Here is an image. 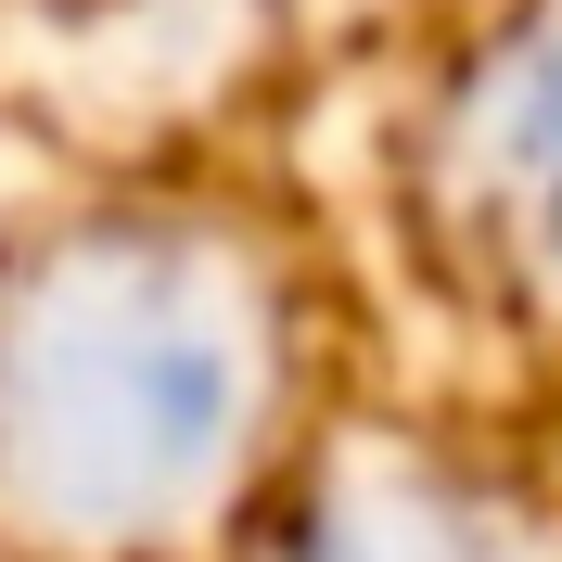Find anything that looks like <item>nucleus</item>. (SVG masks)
Segmentation results:
<instances>
[{"instance_id": "obj_1", "label": "nucleus", "mask_w": 562, "mask_h": 562, "mask_svg": "<svg viewBox=\"0 0 562 562\" xmlns=\"http://www.w3.org/2000/svg\"><path fill=\"white\" fill-rule=\"evenodd\" d=\"M256 409L244 281L154 205L0 217V562L167 550Z\"/></svg>"}]
</instances>
